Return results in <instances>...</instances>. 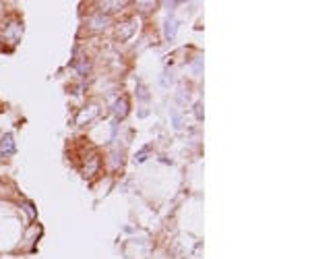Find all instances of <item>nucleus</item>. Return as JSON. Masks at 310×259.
I'll return each mask as SVG.
<instances>
[{
  "label": "nucleus",
  "mask_w": 310,
  "mask_h": 259,
  "mask_svg": "<svg viewBox=\"0 0 310 259\" xmlns=\"http://www.w3.org/2000/svg\"><path fill=\"white\" fill-rule=\"evenodd\" d=\"M166 36H168L170 40L176 36V23H174V21H168V27H166Z\"/></svg>",
  "instance_id": "obj_1"
}]
</instances>
